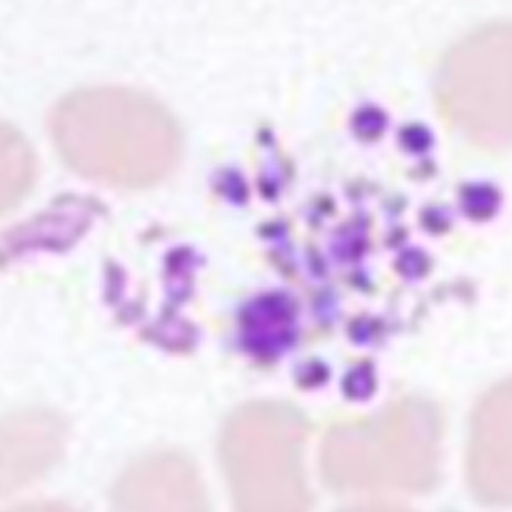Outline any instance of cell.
Returning a JSON list of instances; mask_svg holds the SVG:
<instances>
[{"mask_svg": "<svg viewBox=\"0 0 512 512\" xmlns=\"http://www.w3.org/2000/svg\"><path fill=\"white\" fill-rule=\"evenodd\" d=\"M50 130L70 168L110 187H151L180 159L175 120L158 101L134 89L70 94L53 108Z\"/></svg>", "mask_w": 512, "mask_h": 512, "instance_id": "1", "label": "cell"}, {"mask_svg": "<svg viewBox=\"0 0 512 512\" xmlns=\"http://www.w3.org/2000/svg\"><path fill=\"white\" fill-rule=\"evenodd\" d=\"M441 437L436 408L408 400L374 419L333 429L323 448V470L342 494L400 502L436 483Z\"/></svg>", "mask_w": 512, "mask_h": 512, "instance_id": "2", "label": "cell"}, {"mask_svg": "<svg viewBox=\"0 0 512 512\" xmlns=\"http://www.w3.org/2000/svg\"><path fill=\"white\" fill-rule=\"evenodd\" d=\"M306 432L303 417L284 403H251L231 415L222 432L221 458L241 511L308 509Z\"/></svg>", "mask_w": 512, "mask_h": 512, "instance_id": "3", "label": "cell"}, {"mask_svg": "<svg viewBox=\"0 0 512 512\" xmlns=\"http://www.w3.org/2000/svg\"><path fill=\"white\" fill-rule=\"evenodd\" d=\"M448 115L470 139L502 149L511 137V26L494 24L449 53L441 77Z\"/></svg>", "mask_w": 512, "mask_h": 512, "instance_id": "4", "label": "cell"}, {"mask_svg": "<svg viewBox=\"0 0 512 512\" xmlns=\"http://www.w3.org/2000/svg\"><path fill=\"white\" fill-rule=\"evenodd\" d=\"M511 384H497L478 405L468 444V478L483 504H511Z\"/></svg>", "mask_w": 512, "mask_h": 512, "instance_id": "5", "label": "cell"}, {"mask_svg": "<svg viewBox=\"0 0 512 512\" xmlns=\"http://www.w3.org/2000/svg\"><path fill=\"white\" fill-rule=\"evenodd\" d=\"M123 511H205L204 485L192 463L180 454L147 456L130 466L115 489Z\"/></svg>", "mask_w": 512, "mask_h": 512, "instance_id": "6", "label": "cell"}, {"mask_svg": "<svg viewBox=\"0 0 512 512\" xmlns=\"http://www.w3.org/2000/svg\"><path fill=\"white\" fill-rule=\"evenodd\" d=\"M65 425L43 410L12 414L2 422V492L35 482L62 458Z\"/></svg>", "mask_w": 512, "mask_h": 512, "instance_id": "7", "label": "cell"}, {"mask_svg": "<svg viewBox=\"0 0 512 512\" xmlns=\"http://www.w3.org/2000/svg\"><path fill=\"white\" fill-rule=\"evenodd\" d=\"M0 154H2V212L14 209L30 192L35 181L36 164L31 147L23 135L9 125L0 130Z\"/></svg>", "mask_w": 512, "mask_h": 512, "instance_id": "8", "label": "cell"}]
</instances>
